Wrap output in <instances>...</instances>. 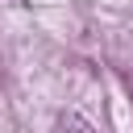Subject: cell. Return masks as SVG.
Segmentation results:
<instances>
[{"instance_id": "obj_1", "label": "cell", "mask_w": 133, "mask_h": 133, "mask_svg": "<svg viewBox=\"0 0 133 133\" xmlns=\"http://www.w3.org/2000/svg\"><path fill=\"white\" fill-rule=\"evenodd\" d=\"M58 133H91V129H87V125H83V121H79V116H66V121H62V129H58Z\"/></svg>"}]
</instances>
